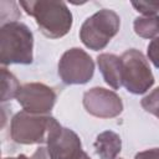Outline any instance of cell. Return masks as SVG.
<instances>
[{
    "instance_id": "obj_13",
    "label": "cell",
    "mask_w": 159,
    "mask_h": 159,
    "mask_svg": "<svg viewBox=\"0 0 159 159\" xmlns=\"http://www.w3.org/2000/svg\"><path fill=\"white\" fill-rule=\"evenodd\" d=\"M20 83L17 78L7 71L4 66L1 67V102H6L11 98H16V94L20 89Z\"/></svg>"
},
{
    "instance_id": "obj_15",
    "label": "cell",
    "mask_w": 159,
    "mask_h": 159,
    "mask_svg": "<svg viewBox=\"0 0 159 159\" xmlns=\"http://www.w3.org/2000/svg\"><path fill=\"white\" fill-rule=\"evenodd\" d=\"M132 6L144 16H152L159 12V1H133Z\"/></svg>"
},
{
    "instance_id": "obj_10",
    "label": "cell",
    "mask_w": 159,
    "mask_h": 159,
    "mask_svg": "<svg viewBox=\"0 0 159 159\" xmlns=\"http://www.w3.org/2000/svg\"><path fill=\"white\" fill-rule=\"evenodd\" d=\"M97 65L104 82L113 89H119L122 84V60L113 53H101L97 57Z\"/></svg>"
},
{
    "instance_id": "obj_7",
    "label": "cell",
    "mask_w": 159,
    "mask_h": 159,
    "mask_svg": "<svg viewBox=\"0 0 159 159\" xmlns=\"http://www.w3.org/2000/svg\"><path fill=\"white\" fill-rule=\"evenodd\" d=\"M46 143L50 159H84L87 157L80 137L72 129L62 127L57 120L53 122Z\"/></svg>"
},
{
    "instance_id": "obj_4",
    "label": "cell",
    "mask_w": 159,
    "mask_h": 159,
    "mask_svg": "<svg viewBox=\"0 0 159 159\" xmlns=\"http://www.w3.org/2000/svg\"><path fill=\"white\" fill-rule=\"evenodd\" d=\"M56 119L50 114L17 112L10 124V137L19 144H41L47 142L50 129Z\"/></svg>"
},
{
    "instance_id": "obj_8",
    "label": "cell",
    "mask_w": 159,
    "mask_h": 159,
    "mask_svg": "<svg viewBox=\"0 0 159 159\" xmlns=\"http://www.w3.org/2000/svg\"><path fill=\"white\" fill-rule=\"evenodd\" d=\"M16 99L26 112L48 114L56 103V93L51 87L43 83L31 82L20 87Z\"/></svg>"
},
{
    "instance_id": "obj_1",
    "label": "cell",
    "mask_w": 159,
    "mask_h": 159,
    "mask_svg": "<svg viewBox=\"0 0 159 159\" xmlns=\"http://www.w3.org/2000/svg\"><path fill=\"white\" fill-rule=\"evenodd\" d=\"M19 5L32 16L40 31L50 39H60L68 34L72 27V12L63 1L29 0L20 1Z\"/></svg>"
},
{
    "instance_id": "obj_17",
    "label": "cell",
    "mask_w": 159,
    "mask_h": 159,
    "mask_svg": "<svg viewBox=\"0 0 159 159\" xmlns=\"http://www.w3.org/2000/svg\"><path fill=\"white\" fill-rule=\"evenodd\" d=\"M134 159H159V148H152L135 154Z\"/></svg>"
},
{
    "instance_id": "obj_2",
    "label": "cell",
    "mask_w": 159,
    "mask_h": 159,
    "mask_svg": "<svg viewBox=\"0 0 159 159\" xmlns=\"http://www.w3.org/2000/svg\"><path fill=\"white\" fill-rule=\"evenodd\" d=\"M34 35L20 21L7 22L0 27V62L6 65H30L34 60Z\"/></svg>"
},
{
    "instance_id": "obj_19",
    "label": "cell",
    "mask_w": 159,
    "mask_h": 159,
    "mask_svg": "<svg viewBox=\"0 0 159 159\" xmlns=\"http://www.w3.org/2000/svg\"><path fill=\"white\" fill-rule=\"evenodd\" d=\"M2 159H30V158H27V157L24 155V154H20V155H17V157H9V158H2Z\"/></svg>"
},
{
    "instance_id": "obj_3",
    "label": "cell",
    "mask_w": 159,
    "mask_h": 159,
    "mask_svg": "<svg viewBox=\"0 0 159 159\" xmlns=\"http://www.w3.org/2000/svg\"><path fill=\"white\" fill-rule=\"evenodd\" d=\"M119 26V15L113 10L102 9L86 19L80 30V39L89 50L99 51L118 34Z\"/></svg>"
},
{
    "instance_id": "obj_6",
    "label": "cell",
    "mask_w": 159,
    "mask_h": 159,
    "mask_svg": "<svg viewBox=\"0 0 159 159\" xmlns=\"http://www.w3.org/2000/svg\"><path fill=\"white\" fill-rule=\"evenodd\" d=\"M94 73L92 57L82 48L67 50L58 61V76L66 84H84Z\"/></svg>"
},
{
    "instance_id": "obj_11",
    "label": "cell",
    "mask_w": 159,
    "mask_h": 159,
    "mask_svg": "<svg viewBox=\"0 0 159 159\" xmlns=\"http://www.w3.org/2000/svg\"><path fill=\"white\" fill-rule=\"evenodd\" d=\"M93 145L101 159H117V155L122 149V140L117 133L106 130L97 135Z\"/></svg>"
},
{
    "instance_id": "obj_18",
    "label": "cell",
    "mask_w": 159,
    "mask_h": 159,
    "mask_svg": "<svg viewBox=\"0 0 159 159\" xmlns=\"http://www.w3.org/2000/svg\"><path fill=\"white\" fill-rule=\"evenodd\" d=\"M31 159H50V158H48V154H47V149L43 148V147L39 148V149L35 152V154L32 155Z\"/></svg>"
},
{
    "instance_id": "obj_16",
    "label": "cell",
    "mask_w": 159,
    "mask_h": 159,
    "mask_svg": "<svg viewBox=\"0 0 159 159\" xmlns=\"http://www.w3.org/2000/svg\"><path fill=\"white\" fill-rule=\"evenodd\" d=\"M147 53H148V58L153 62V65L157 68H159V36L149 42Z\"/></svg>"
},
{
    "instance_id": "obj_12",
    "label": "cell",
    "mask_w": 159,
    "mask_h": 159,
    "mask_svg": "<svg viewBox=\"0 0 159 159\" xmlns=\"http://www.w3.org/2000/svg\"><path fill=\"white\" fill-rule=\"evenodd\" d=\"M133 27L138 36L153 40L159 36V16L152 15L137 17L133 22Z\"/></svg>"
},
{
    "instance_id": "obj_5",
    "label": "cell",
    "mask_w": 159,
    "mask_h": 159,
    "mask_svg": "<svg viewBox=\"0 0 159 159\" xmlns=\"http://www.w3.org/2000/svg\"><path fill=\"white\" fill-rule=\"evenodd\" d=\"M122 60V84L133 94H143L154 84V76L145 56L129 48L120 56Z\"/></svg>"
},
{
    "instance_id": "obj_20",
    "label": "cell",
    "mask_w": 159,
    "mask_h": 159,
    "mask_svg": "<svg viewBox=\"0 0 159 159\" xmlns=\"http://www.w3.org/2000/svg\"><path fill=\"white\" fill-rule=\"evenodd\" d=\"M117 159H122V158H117Z\"/></svg>"
},
{
    "instance_id": "obj_14",
    "label": "cell",
    "mask_w": 159,
    "mask_h": 159,
    "mask_svg": "<svg viewBox=\"0 0 159 159\" xmlns=\"http://www.w3.org/2000/svg\"><path fill=\"white\" fill-rule=\"evenodd\" d=\"M140 104L148 113L155 116L159 119V87H157L149 94H147L142 99Z\"/></svg>"
},
{
    "instance_id": "obj_9",
    "label": "cell",
    "mask_w": 159,
    "mask_h": 159,
    "mask_svg": "<svg viewBox=\"0 0 159 159\" xmlns=\"http://www.w3.org/2000/svg\"><path fill=\"white\" fill-rule=\"evenodd\" d=\"M83 107L93 117L114 118L123 111L120 97L103 87H93L83 94Z\"/></svg>"
}]
</instances>
